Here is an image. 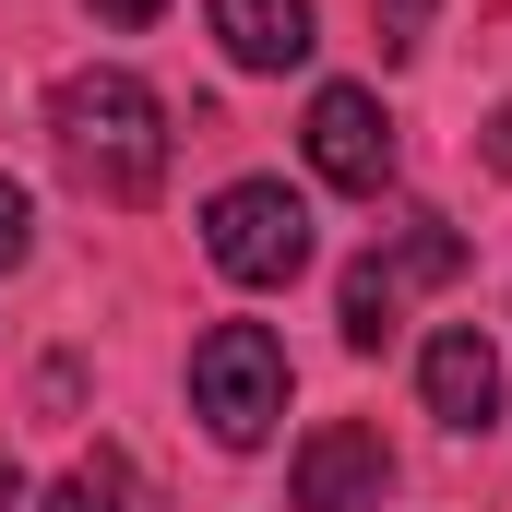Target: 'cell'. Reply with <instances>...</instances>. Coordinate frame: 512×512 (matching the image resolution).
Instances as JSON below:
<instances>
[{
    "instance_id": "cell-1",
    "label": "cell",
    "mask_w": 512,
    "mask_h": 512,
    "mask_svg": "<svg viewBox=\"0 0 512 512\" xmlns=\"http://www.w3.org/2000/svg\"><path fill=\"white\" fill-rule=\"evenodd\" d=\"M48 131H60V167H72L96 203L143 215V203L167 191V96H155L143 72H120V60L72 72V84L48 96Z\"/></svg>"
},
{
    "instance_id": "cell-2",
    "label": "cell",
    "mask_w": 512,
    "mask_h": 512,
    "mask_svg": "<svg viewBox=\"0 0 512 512\" xmlns=\"http://www.w3.org/2000/svg\"><path fill=\"white\" fill-rule=\"evenodd\" d=\"M203 262L227 286H298L310 274V203L286 179H227L203 203Z\"/></svg>"
},
{
    "instance_id": "cell-3",
    "label": "cell",
    "mask_w": 512,
    "mask_h": 512,
    "mask_svg": "<svg viewBox=\"0 0 512 512\" xmlns=\"http://www.w3.org/2000/svg\"><path fill=\"white\" fill-rule=\"evenodd\" d=\"M191 417H203L227 453L274 441V417H286V346H274L262 322H215V334L191 346Z\"/></svg>"
},
{
    "instance_id": "cell-4",
    "label": "cell",
    "mask_w": 512,
    "mask_h": 512,
    "mask_svg": "<svg viewBox=\"0 0 512 512\" xmlns=\"http://www.w3.org/2000/svg\"><path fill=\"white\" fill-rule=\"evenodd\" d=\"M453 274H465V227H441V215H417L393 251L346 262V346H382L393 322H405V298L417 286H453Z\"/></svg>"
},
{
    "instance_id": "cell-5",
    "label": "cell",
    "mask_w": 512,
    "mask_h": 512,
    "mask_svg": "<svg viewBox=\"0 0 512 512\" xmlns=\"http://www.w3.org/2000/svg\"><path fill=\"white\" fill-rule=\"evenodd\" d=\"M310 167H322L334 191H358V203H382V191H393L405 143H393V120H382L370 84H322V96H310Z\"/></svg>"
},
{
    "instance_id": "cell-6",
    "label": "cell",
    "mask_w": 512,
    "mask_h": 512,
    "mask_svg": "<svg viewBox=\"0 0 512 512\" xmlns=\"http://www.w3.org/2000/svg\"><path fill=\"white\" fill-rule=\"evenodd\" d=\"M382 489H393L382 429H358V417H322V429L298 441V477H286V501H298V512H382Z\"/></svg>"
},
{
    "instance_id": "cell-7",
    "label": "cell",
    "mask_w": 512,
    "mask_h": 512,
    "mask_svg": "<svg viewBox=\"0 0 512 512\" xmlns=\"http://www.w3.org/2000/svg\"><path fill=\"white\" fill-rule=\"evenodd\" d=\"M417 393H429V417L441 429H501V346L477 334V322H453V334H429V358H417Z\"/></svg>"
},
{
    "instance_id": "cell-8",
    "label": "cell",
    "mask_w": 512,
    "mask_h": 512,
    "mask_svg": "<svg viewBox=\"0 0 512 512\" xmlns=\"http://www.w3.org/2000/svg\"><path fill=\"white\" fill-rule=\"evenodd\" d=\"M215 48L239 72H298L322 36H310V0H215Z\"/></svg>"
},
{
    "instance_id": "cell-9",
    "label": "cell",
    "mask_w": 512,
    "mask_h": 512,
    "mask_svg": "<svg viewBox=\"0 0 512 512\" xmlns=\"http://www.w3.org/2000/svg\"><path fill=\"white\" fill-rule=\"evenodd\" d=\"M36 512H131V477H120V453H96V465H72V477H60V489H48Z\"/></svg>"
},
{
    "instance_id": "cell-10",
    "label": "cell",
    "mask_w": 512,
    "mask_h": 512,
    "mask_svg": "<svg viewBox=\"0 0 512 512\" xmlns=\"http://www.w3.org/2000/svg\"><path fill=\"white\" fill-rule=\"evenodd\" d=\"M370 24H382V60H405L429 36V0H370Z\"/></svg>"
},
{
    "instance_id": "cell-11",
    "label": "cell",
    "mask_w": 512,
    "mask_h": 512,
    "mask_svg": "<svg viewBox=\"0 0 512 512\" xmlns=\"http://www.w3.org/2000/svg\"><path fill=\"white\" fill-rule=\"evenodd\" d=\"M36 251V203H24V191H12V179H0V274H12V262Z\"/></svg>"
},
{
    "instance_id": "cell-12",
    "label": "cell",
    "mask_w": 512,
    "mask_h": 512,
    "mask_svg": "<svg viewBox=\"0 0 512 512\" xmlns=\"http://www.w3.org/2000/svg\"><path fill=\"white\" fill-rule=\"evenodd\" d=\"M0 512H36V489H24V465L0 453Z\"/></svg>"
},
{
    "instance_id": "cell-13",
    "label": "cell",
    "mask_w": 512,
    "mask_h": 512,
    "mask_svg": "<svg viewBox=\"0 0 512 512\" xmlns=\"http://www.w3.org/2000/svg\"><path fill=\"white\" fill-rule=\"evenodd\" d=\"M96 12H108V24H155L167 0H96Z\"/></svg>"
},
{
    "instance_id": "cell-14",
    "label": "cell",
    "mask_w": 512,
    "mask_h": 512,
    "mask_svg": "<svg viewBox=\"0 0 512 512\" xmlns=\"http://www.w3.org/2000/svg\"><path fill=\"white\" fill-rule=\"evenodd\" d=\"M489 167H501V179H512V108H501V120H489Z\"/></svg>"
}]
</instances>
